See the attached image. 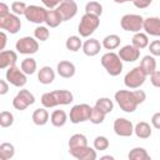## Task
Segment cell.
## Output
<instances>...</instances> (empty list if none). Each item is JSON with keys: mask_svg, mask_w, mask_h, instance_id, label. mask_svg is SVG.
Listing matches in <instances>:
<instances>
[{"mask_svg": "<svg viewBox=\"0 0 160 160\" xmlns=\"http://www.w3.org/2000/svg\"><path fill=\"white\" fill-rule=\"evenodd\" d=\"M15 48L16 50L20 52V54H24V55H31V54H35L38 50H39V42L35 38H31V36H24L21 39H19L15 44Z\"/></svg>", "mask_w": 160, "mask_h": 160, "instance_id": "cell-9", "label": "cell"}, {"mask_svg": "<svg viewBox=\"0 0 160 160\" xmlns=\"http://www.w3.org/2000/svg\"><path fill=\"white\" fill-rule=\"evenodd\" d=\"M114 131L119 136L128 138L134 134V125L130 120H128L125 118H118L114 121Z\"/></svg>", "mask_w": 160, "mask_h": 160, "instance_id": "cell-14", "label": "cell"}, {"mask_svg": "<svg viewBox=\"0 0 160 160\" xmlns=\"http://www.w3.org/2000/svg\"><path fill=\"white\" fill-rule=\"evenodd\" d=\"M91 110L92 108L88 104H78L74 105L70 110L69 118L70 121L72 124H79V122H84L90 120V115H91Z\"/></svg>", "mask_w": 160, "mask_h": 160, "instance_id": "cell-7", "label": "cell"}, {"mask_svg": "<svg viewBox=\"0 0 160 160\" xmlns=\"http://www.w3.org/2000/svg\"><path fill=\"white\" fill-rule=\"evenodd\" d=\"M150 81H151L152 86L160 88V71H159V70H155V71L150 75Z\"/></svg>", "mask_w": 160, "mask_h": 160, "instance_id": "cell-42", "label": "cell"}, {"mask_svg": "<svg viewBox=\"0 0 160 160\" xmlns=\"http://www.w3.org/2000/svg\"><path fill=\"white\" fill-rule=\"evenodd\" d=\"M151 125L155 128V129H159L160 130V112H155L151 118Z\"/></svg>", "mask_w": 160, "mask_h": 160, "instance_id": "cell-45", "label": "cell"}, {"mask_svg": "<svg viewBox=\"0 0 160 160\" xmlns=\"http://www.w3.org/2000/svg\"><path fill=\"white\" fill-rule=\"evenodd\" d=\"M142 29L148 35L151 36H160V18L156 16H150L144 19V25Z\"/></svg>", "mask_w": 160, "mask_h": 160, "instance_id": "cell-17", "label": "cell"}, {"mask_svg": "<svg viewBox=\"0 0 160 160\" xmlns=\"http://www.w3.org/2000/svg\"><path fill=\"white\" fill-rule=\"evenodd\" d=\"M56 10L60 12L62 20L68 21L78 14V4L75 0H62L61 4L56 8Z\"/></svg>", "mask_w": 160, "mask_h": 160, "instance_id": "cell-13", "label": "cell"}, {"mask_svg": "<svg viewBox=\"0 0 160 160\" xmlns=\"http://www.w3.org/2000/svg\"><path fill=\"white\" fill-rule=\"evenodd\" d=\"M74 100V95L69 90H54L45 92L41 96V104L44 108L50 109L58 105H69Z\"/></svg>", "mask_w": 160, "mask_h": 160, "instance_id": "cell-1", "label": "cell"}, {"mask_svg": "<svg viewBox=\"0 0 160 160\" xmlns=\"http://www.w3.org/2000/svg\"><path fill=\"white\" fill-rule=\"evenodd\" d=\"M132 45L136 46L139 50L145 49L146 46H149V38H148V34H144V32H141V31L135 32L134 36H132Z\"/></svg>", "mask_w": 160, "mask_h": 160, "instance_id": "cell-28", "label": "cell"}, {"mask_svg": "<svg viewBox=\"0 0 160 160\" xmlns=\"http://www.w3.org/2000/svg\"><path fill=\"white\" fill-rule=\"evenodd\" d=\"M8 14H10L9 6H8L5 2H0V18H1V16H6Z\"/></svg>", "mask_w": 160, "mask_h": 160, "instance_id": "cell-46", "label": "cell"}, {"mask_svg": "<svg viewBox=\"0 0 160 160\" xmlns=\"http://www.w3.org/2000/svg\"><path fill=\"white\" fill-rule=\"evenodd\" d=\"M149 50L152 56H160V40H154L149 44Z\"/></svg>", "mask_w": 160, "mask_h": 160, "instance_id": "cell-41", "label": "cell"}, {"mask_svg": "<svg viewBox=\"0 0 160 160\" xmlns=\"http://www.w3.org/2000/svg\"><path fill=\"white\" fill-rule=\"evenodd\" d=\"M100 25V18L95 16V15H90V14H84L79 26H78V31L80 34V36L82 38H89L91 34H94V31L99 28Z\"/></svg>", "mask_w": 160, "mask_h": 160, "instance_id": "cell-4", "label": "cell"}, {"mask_svg": "<svg viewBox=\"0 0 160 160\" xmlns=\"http://www.w3.org/2000/svg\"><path fill=\"white\" fill-rule=\"evenodd\" d=\"M134 132L139 139H148L151 136V126L146 121H140L134 126Z\"/></svg>", "mask_w": 160, "mask_h": 160, "instance_id": "cell-23", "label": "cell"}, {"mask_svg": "<svg viewBox=\"0 0 160 160\" xmlns=\"http://www.w3.org/2000/svg\"><path fill=\"white\" fill-rule=\"evenodd\" d=\"M65 46H66L68 50L75 52V51H79V50L82 48V42H81V40H80L79 36L72 35V36H69V38H68V40H66V42H65Z\"/></svg>", "mask_w": 160, "mask_h": 160, "instance_id": "cell-34", "label": "cell"}, {"mask_svg": "<svg viewBox=\"0 0 160 160\" xmlns=\"http://www.w3.org/2000/svg\"><path fill=\"white\" fill-rule=\"evenodd\" d=\"M105 116H106V114H105L101 109H99V108L94 106V108H92V110H91L90 121H91L92 124H101V122L105 120Z\"/></svg>", "mask_w": 160, "mask_h": 160, "instance_id": "cell-36", "label": "cell"}, {"mask_svg": "<svg viewBox=\"0 0 160 160\" xmlns=\"http://www.w3.org/2000/svg\"><path fill=\"white\" fill-rule=\"evenodd\" d=\"M101 65L111 76H118L122 71V60L112 51H109L101 56Z\"/></svg>", "mask_w": 160, "mask_h": 160, "instance_id": "cell-3", "label": "cell"}, {"mask_svg": "<svg viewBox=\"0 0 160 160\" xmlns=\"http://www.w3.org/2000/svg\"><path fill=\"white\" fill-rule=\"evenodd\" d=\"M31 119H32V121H34L35 125H39V126L45 125L49 121V112H48L46 108H39V109H36L32 112Z\"/></svg>", "mask_w": 160, "mask_h": 160, "instance_id": "cell-22", "label": "cell"}, {"mask_svg": "<svg viewBox=\"0 0 160 160\" xmlns=\"http://www.w3.org/2000/svg\"><path fill=\"white\" fill-rule=\"evenodd\" d=\"M120 25H121L122 30L135 34V32H139L142 29L144 19H142L141 15H138V14H126L121 18Z\"/></svg>", "mask_w": 160, "mask_h": 160, "instance_id": "cell-6", "label": "cell"}, {"mask_svg": "<svg viewBox=\"0 0 160 160\" xmlns=\"http://www.w3.org/2000/svg\"><path fill=\"white\" fill-rule=\"evenodd\" d=\"M128 158L130 160H150V155L144 148H134L130 150Z\"/></svg>", "mask_w": 160, "mask_h": 160, "instance_id": "cell-31", "label": "cell"}, {"mask_svg": "<svg viewBox=\"0 0 160 160\" xmlns=\"http://www.w3.org/2000/svg\"><path fill=\"white\" fill-rule=\"evenodd\" d=\"M140 66L144 69L146 75H151L156 70V60L152 55H145L140 61Z\"/></svg>", "mask_w": 160, "mask_h": 160, "instance_id": "cell-26", "label": "cell"}, {"mask_svg": "<svg viewBox=\"0 0 160 160\" xmlns=\"http://www.w3.org/2000/svg\"><path fill=\"white\" fill-rule=\"evenodd\" d=\"M35 102V96L26 89L20 90L12 99V106L16 110H25L28 106Z\"/></svg>", "mask_w": 160, "mask_h": 160, "instance_id": "cell-11", "label": "cell"}, {"mask_svg": "<svg viewBox=\"0 0 160 160\" xmlns=\"http://www.w3.org/2000/svg\"><path fill=\"white\" fill-rule=\"evenodd\" d=\"M62 21H64V20H62L60 12H59L56 9H50V10H48V15H46L45 22H46V25H48L49 28H56V26H59Z\"/></svg>", "mask_w": 160, "mask_h": 160, "instance_id": "cell-24", "label": "cell"}, {"mask_svg": "<svg viewBox=\"0 0 160 160\" xmlns=\"http://www.w3.org/2000/svg\"><path fill=\"white\" fill-rule=\"evenodd\" d=\"M46 15H48V10L42 6H38V5H29L25 10L24 16L26 18L28 21L34 22V24H41L45 22L46 20Z\"/></svg>", "mask_w": 160, "mask_h": 160, "instance_id": "cell-8", "label": "cell"}, {"mask_svg": "<svg viewBox=\"0 0 160 160\" xmlns=\"http://www.w3.org/2000/svg\"><path fill=\"white\" fill-rule=\"evenodd\" d=\"M38 80L44 85H49L55 80V71L50 66H42L38 72Z\"/></svg>", "mask_w": 160, "mask_h": 160, "instance_id": "cell-21", "label": "cell"}, {"mask_svg": "<svg viewBox=\"0 0 160 160\" xmlns=\"http://www.w3.org/2000/svg\"><path fill=\"white\" fill-rule=\"evenodd\" d=\"M0 38H1V44H0V50L2 51L5 49V45H6V34L4 31L0 32Z\"/></svg>", "mask_w": 160, "mask_h": 160, "instance_id": "cell-48", "label": "cell"}, {"mask_svg": "<svg viewBox=\"0 0 160 160\" xmlns=\"http://www.w3.org/2000/svg\"><path fill=\"white\" fill-rule=\"evenodd\" d=\"M114 98L118 105L120 106V109L125 112H134L139 105L134 95V91H130V90H119L115 92Z\"/></svg>", "mask_w": 160, "mask_h": 160, "instance_id": "cell-2", "label": "cell"}, {"mask_svg": "<svg viewBox=\"0 0 160 160\" xmlns=\"http://www.w3.org/2000/svg\"><path fill=\"white\" fill-rule=\"evenodd\" d=\"M56 70H58V74L64 78V79H70L75 75V65L71 62V61H68V60H62L56 66Z\"/></svg>", "mask_w": 160, "mask_h": 160, "instance_id": "cell-19", "label": "cell"}, {"mask_svg": "<svg viewBox=\"0 0 160 160\" xmlns=\"http://www.w3.org/2000/svg\"><path fill=\"white\" fill-rule=\"evenodd\" d=\"M121 42V39L120 36H118L116 34H110V35H106L102 40V48H105L106 50H114L116 48H119Z\"/></svg>", "mask_w": 160, "mask_h": 160, "instance_id": "cell-27", "label": "cell"}, {"mask_svg": "<svg viewBox=\"0 0 160 160\" xmlns=\"http://www.w3.org/2000/svg\"><path fill=\"white\" fill-rule=\"evenodd\" d=\"M50 121L55 128H61L68 121V115L64 110H55L50 115Z\"/></svg>", "mask_w": 160, "mask_h": 160, "instance_id": "cell-25", "label": "cell"}, {"mask_svg": "<svg viewBox=\"0 0 160 160\" xmlns=\"http://www.w3.org/2000/svg\"><path fill=\"white\" fill-rule=\"evenodd\" d=\"M26 8H28L26 4L24 1H20V0L14 1L11 4V11H12V14H16V15H24Z\"/></svg>", "mask_w": 160, "mask_h": 160, "instance_id": "cell-40", "label": "cell"}, {"mask_svg": "<svg viewBox=\"0 0 160 160\" xmlns=\"http://www.w3.org/2000/svg\"><path fill=\"white\" fill-rule=\"evenodd\" d=\"M118 55L120 56V59H121L122 61L134 62V61H136V60L140 58V50H139L136 46H134L132 44H131V45H125V46H122V48L119 50Z\"/></svg>", "mask_w": 160, "mask_h": 160, "instance_id": "cell-16", "label": "cell"}, {"mask_svg": "<svg viewBox=\"0 0 160 160\" xmlns=\"http://www.w3.org/2000/svg\"><path fill=\"white\" fill-rule=\"evenodd\" d=\"M132 2L138 9H145L152 2V0H134Z\"/></svg>", "mask_w": 160, "mask_h": 160, "instance_id": "cell-44", "label": "cell"}, {"mask_svg": "<svg viewBox=\"0 0 160 160\" xmlns=\"http://www.w3.org/2000/svg\"><path fill=\"white\" fill-rule=\"evenodd\" d=\"M95 106L99 108V109H101L105 114H109V112H111L112 109H114V102H112L109 98H100V99L96 100Z\"/></svg>", "mask_w": 160, "mask_h": 160, "instance_id": "cell-35", "label": "cell"}, {"mask_svg": "<svg viewBox=\"0 0 160 160\" xmlns=\"http://www.w3.org/2000/svg\"><path fill=\"white\" fill-rule=\"evenodd\" d=\"M109 145H110V142H109V139L106 136L100 135V136H96L95 140H94V148L96 150H100V151L106 150L109 148Z\"/></svg>", "mask_w": 160, "mask_h": 160, "instance_id": "cell-39", "label": "cell"}, {"mask_svg": "<svg viewBox=\"0 0 160 160\" xmlns=\"http://www.w3.org/2000/svg\"><path fill=\"white\" fill-rule=\"evenodd\" d=\"M41 1H42V4H44L46 8H49V9H55V8H58V6L61 4L62 0H41Z\"/></svg>", "mask_w": 160, "mask_h": 160, "instance_id": "cell-43", "label": "cell"}, {"mask_svg": "<svg viewBox=\"0 0 160 160\" xmlns=\"http://www.w3.org/2000/svg\"><path fill=\"white\" fill-rule=\"evenodd\" d=\"M14 124V115L10 111H1L0 114V125L1 128H9Z\"/></svg>", "mask_w": 160, "mask_h": 160, "instance_id": "cell-38", "label": "cell"}, {"mask_svg": "<svg viewBox=\"0 0 160 160\" xmlns=\"http://www.w3.org/2000/svg\"><path fill=\"white\" fill-rule=\"evenodd\" d=\"M50 36V31L48 30V28L45 26H41L39 25L35 30H34V38L36 40H40V41H46Z\"/></svg>", "mask_w": 160, "mask_h": 160, "instance_id": "cell-37", "label": "cell"}, {"mask_svg": "<svg viewBox=\"0 0 160 160\" xmlns=\"http://www.w3.org/2000/svg\"><path fill=\"white\" fill-rule=\"evenodd\" d=\"M36 61H35V59H32V58H26V59H24L22 61H21V64H20V68H21V70L26 74V75H31V74H34L35 72V70H36Z\"/></svg>", "mask_w": 160, "mask_h": 160, "instance_id": "cell-33", "label": "cell"}, {"mask_svg": "<svg viewBox=\"0 0 160 160\" xmlns=\"http://www.w3.org/2000/svg\"><path fill=\"white\" fill-rule=\"evenodd\" d=\"M9 91V85L5 80H0V95H5Z\"/></svg>", "mask_w": 160, "mask_h": 160, "instance_id": "cell-47", "label": "cell"}, {"mask_svg": "<svg viewBox=\"0 0 160 160\" xmlns=\"http://www.w3.org/2000/svg\"><path fill=\"white\" fill-rule=\"evenodd\" d=\"M146 72L144 69L139 65L134 69H131L124 78V84L129 89H139L146 80Z\"/></svg>", "mask_w": 160, "mask_h": 160, "instance_id": "cell-5", "label": "cell"}, {"mask_svg": "<svg viewBox=\"0 0 160 160\" xmlns=\"http://www.w3.org/2000/svg\"><path fill=\"white\" fill-rule=\"evenodd\" d=\"M86 145H88V139L82 134H74L69 140V150L86 146Z\"/></svg>", "mask_w": 160, "mask_h": 160, "instance_id": "cell-29", "label": "cell"}, {"mask_svg": "<svg viewBox=\"0 0 160 160\" xmlns=\"http://www.w3.org/2000/svg\"><path fill=\"white\" fill-rule=\"evenodd\" d=\"M69 152L71 154V156H74L78 160H95L98 158L96 149L95 148L92 149L89 145L81 146L78 149H71V150H69Z\"/></svg>", "mask_w": 160, "mask_h": 160, "instance_id": "cell-15", "label": "cell"}, {"mask_svg": "<svg viewBox=\"0 0 160 160\" xmlns=\"http://www.w3.org/2000/svg\"><path fill=\"white\" fill-rule=\"evenodd\" d=\"M101 159H102V160H105V159H110V160H112L114 158H112V156H110V155H106V156H102Z\"/></svg>", "mask_w": 160, "mask_h": 160, "instance_id": "cell-50", "label": "cell"}, {"mask_svg": "<svg viewBox=\"0 0 160 160\" xmlns=\"http://www.w3.org/2000/svg\"><path fill=\"white\" fill-rule=\"evenodd\" d=\"M85 14H90L100 18L102 14V5L98 1H89L85 5Z\"/></svg>", "mask_w": 160, "mask_h": 160, "instance_id": "cell-32", "label": "cell"}, {"mask_svg": "<svg viewBox=\"0 0 160 160\" xmlns=\"http://www.w3.org/2000/svg\"><path fill=\"white\" fill-rule=\"evenodd\" d=\"M101 46H102V44H100L99 40L90 38L89 40H86L82 44V51H84V54L86 56H95V55H98L100 52Z\"/></svg>", "mask_w": 160, "mask_h": 160, "instance_id": "cell-20", "label": "cell"}, {"mask_svg": "<svg viewBox=\"0 0 160 160\" xmlns=\"http://www.w3.org/2000/svg\"><path fill=\"white\" fill-rule=\"evenodd\" d=\"M18 61V54L12 50H2L0 52V69L14 66Z\"/></svg>", "mask_w": 160, "mask_h": 160, "instance_id": "cell-18", "label": "cell"}, {"mask_svg": "<svg viewBox=\"0 0 160 160\" xmlns=\"http://www.w3.org/2000/svg\"><path fill=\"white\" fill-rule=\"evenodd\" d=\"M115 2L118 4H124V2H128V1H134V0H114Z\"/></svg>", "mask_w": 160, "mask_h": 160, "instance_id": "cell-49", "label": "cell"}, {"mask_svg": "<svg viewBox=\"0 0 160 160\" xmlns=\"http://www.w3.org/2000/svg\"><path fill=\"white\" fill-rule=\"evenodd\" d=\"M15 155V148L10 142H2L0 145V160H9Z\"/></svg>", "mask_w": 160, "mask_h": 160, "instance_id": "cell-30", "label": "cell"}, {"mask_svg": "<svg viewBox=\"0 0 160 160\" xmlns=\"http://www.w3.org/2000/svg\"><path fill=\"white\" fill-rule=\"evenodd\" d=\"M0 28L6 30L10 34H16L21 29V21L19 15L16 14H8L6 16L0 18Z\"/></svg>", "mask_w": 160, "mask_h": 160, "instance_id": "cell-12", "label": "cell"}, {"mask_svg": "<svg viewBox=\"0 0 160 160\" xmlns=\"http://www.w3.org/2000/svg\"><path fill=\"white\" fill-rule=\"evenodd\" d=\"M5 76H6L8 82H10L11 85H14L16 88H22L28 81L26 74L21 70V68H18L16 65L8 68Z\"/></svg>", "mask_w": 160, "mask_h": 160, "instance_id": "cell-10", "label": "cell"}]
</instances>
